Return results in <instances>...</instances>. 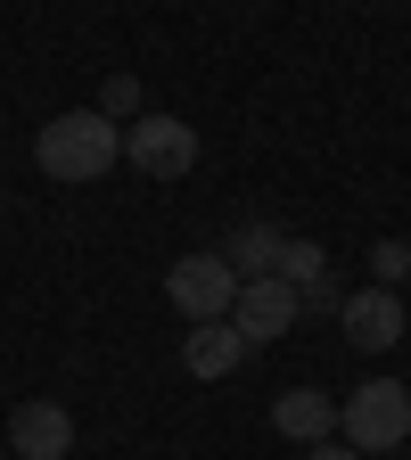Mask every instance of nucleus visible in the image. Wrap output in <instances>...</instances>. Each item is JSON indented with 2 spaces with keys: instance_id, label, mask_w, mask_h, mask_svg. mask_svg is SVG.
Listing matches in <instances>:
<instances>
[{
  "instance_id": "nucleus-12",
  "label": "nucleus",
  "mask_w": 411,
  "mask_h": 460,
  "mask_svg": "<svg viewBox=\"0 0 411 460\" xmlns=\"http://www.w3.org/2000/svg\"><path fill=\"white\" fill-rule=\"evenodd\" d=\"M99 115H107V124L140 115V83H132V75H107V83H99Z\"/></svg>"
},
{
  "instance_id": "nucleus-2",
  "label": "nucleus",
  "mask_w": 411,
  "mask_h": 460,
  "mask_svg": "<svg viewBox=\"0 0 411 460\" xmlns=\"http://www.w3.org/2000/svg\"><path fill=\"white\" fill-rule=\"evenodd\" d=\"M337 444H354V452H395L411 444V386L403 378H371L337 402Z\"/></svg>"
},
{
  "instance_id": "nucleus-9",
  "label": "nucleus",
  "mask_w": 411,
  "mask_h": 460,
  "mask_svg": "<svg viewBox=\"0 0 411 460\" xmlns=\"http://www.w3.org/2000/svg\"><path fill=\"white\" fill-rule=\"evenodd\" d=\"M239 362H247V337L230 329V321H198V329L182 337V370H190V378H230Z\"/></svg>"
},
{
  "instance_id": "nucleus-7",
  "label": "nucleus",
  "mask_w": 411,
  "mask_h": 460,
  "mask_svg": "<svg viewBox=\"0 0 411 460\" xmlns=\"http://www.w3.org/2000/svg\"><path fill=\"white\" fill-rule=\"evenodd\" d=\"M337 329L354 337L362 354H387V345L411 329V313H403V296H395V288H362V296H345V305H337Z\"/></svg>"
},
{
  "instance_id": "nucleus-1",
  "label": "nucleus",
  "mask_w": 411,
  "mask_h": 460,
  "mask_svg": "<svg viewBox=\"0 0 411 460\" xmlns=\"http://www.w3.org/2000/svg\"><path fill=\"white\" fill-rule=\"evenodd\" d=\"M33 164L49 181H107L124 164V124H107L99 107H67L33 132Z\"/></svg>"
},
{
  "instance_id": "nucleus-15",
  "label": "nucleus",
  "mask_w": 411,
  "mask_h": 460,
  "mask_svg": "<svg viewBox=\"0 0 411 460\" xmlns=\"http://www.w3.org/2000/svg\"><path fill=\"white\" fill-rule=\"evenodd\" d=\"M67 460H75V452H67Z\"/></svg>"
},
{
  "instance_id": "nucleus-14",
  "label": "nucleus",
  "mask_w": 411,
  "mask_h": 460,
  "mask_svg": "<svg viewBox=\"0 0 411 460\" xmlns=\"http://www.w3.org/2000/svg\"><path fill=\"white\" fill-rule=\"evenodd\" d=\"M403 313H411V279H403Z\"/></svg>"
},
{
  "instance_id": "nucleus-8",
  "label": "nucleus",
  "mask_w": 411,
  "mask_h": 460,
  "mask_svg": "<svg viewBox=\"0 0 411 460\" xmlns=\"http://www.w3.org/2000/svg\"><path fill=\"white\" fill-rule=\"evenodd\" d=\"M272 428H280L288 444H329V436H337V402H329L321 386H288V394L272 402Z\"/></svg>"
},
{
  "instance_id": "nucleus-11",
  "label": "nucleus",
  "mask_w": 411,
  "mask_h": 460,
  "mask_svg": "<svg viewBox=\"0 0 411 460\" xmlns=\"http://www.w3.org/2000/svg\"><path fill=\"white\" fill-rule=\"evenodd\" d=\"M403 279H411V247L403 239H379L371 247V288H403Z\"/></svg>"
},
{
  "instance_id": "nucleus-10",
  "label": "nucleus",
  "mask_w": 411,
  "mask_h": 460,
  "mask_svg": "<svg viewBox=\"0 0 411 460\" xmlns=\"http://www.w3.org/2000/svg\"><path fill=\"white\" fill-rule=\"evenodd\" d=\"M280 247H288V230H272V222H239V230H230V239L214 247L230 271H239V279H264L272 263H280Z\"/></svg>"
},
{
  "instance_id": "nucleus-4",
  "label": "nucleus",
  "mask_w": 411,
  "mask_h": 460,
  "mask_svg": "<svg viewBox=\"0 0 411 460\" xmlns=\"http://www.w3.org/2000/svg\"><path fill=\"white\" fill-rule=\"evenodd\" d=\"M124 156H132V172H148V181H182V172L198 164V132L182 124V115H132Z\"/></svg>"
},
{
  "instance_id": "nucleus-13",
  "label": "nucleus",
  "mask_w": 411,
  "mask_h": 460,
  "mask_svg": "<svg viewBox=\"0 0 411 460\" xmlns=\"http://www.w3.org/2000/svg\"><path fill=\"white\" fill-rule=\"evenodd\" d=\"M305 460H362V452H354V444H337V436H329V444H305Z\"/></svg>"
},
{
  "instance_id": "nucleus-5",
  "label": "nucleus",
  "mask_w": 411,
  "mask_h": 460,
  "mask_svg": "<svg viewBox=\"0 0 411 460\" xmlns=\"http://www.w3.org/2000/svg\"><path fill=\"white\" fill-rule=\"evenodd\" d=\"M305 313H297V288H288L280 271H264V279H239V296H230V329H239L247 345H272V337H288Z\"/></svg>"
},
{
  "instance_id": "nucleus-6",
  "label": "nucleus",
  "mask_w": 411,
  "mask_h": 460,
  "mask_svg": "<svg viewBox=\"0 0 411 460\" xmlns=\"http://www.w3.org/2000/svg\"><path fill=\"white\" fill-rule=\"evenodd\" d=\"M75 452V411L49 394H25L9 411V460H67Z\"/></svg>"
},
{
  "instance_id": "nucleus-3",
  "label": "nucleus",
  "mask_w": 411,
  "mask_h": 460,
  "mask_svg": "<svg viewBox=\"0 0 411 460\" xmlns=\"http://www.w3.org/2000/svg\"><path fill=\"white\" fill-rule=\"evenodd\" d=\"M165 296L182 305V321H230V296H239V271H230L214 247L206 255H182V263H165Z\"/></svg>"
}]
</instances>
